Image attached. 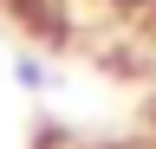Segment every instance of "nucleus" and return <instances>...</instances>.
<instances>
[{
	"mask_svg": "<svg viewBox=\"0 0 156 149\" xmlns=\"http://www.w3.org/2000/svg\"><path fill=\"white\" fill-rule=\"evenodd\" d=\"M13 78H20V84H26V91H39V84H46V71H39V65H26V59H20V65H13Z\"/></svg>",
	"mask_w": 156,
	"mask_h": 149,
	"instance_id": "nucleus-1",
	"label": "nucleus"
}]
</instances>
